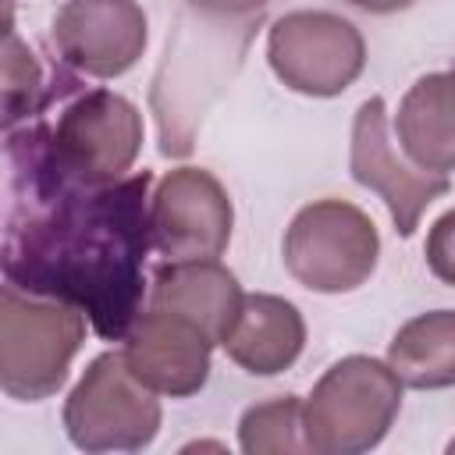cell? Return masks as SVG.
I'll use <instances>...</instances> for the list:
<instances>
[{
  "mask_svg": "<svg viewBox=\"0 0 455 455\" xmlns=\"http://www.w3.org/2000/svg\"><path fill=\"white\" fill-rule=\"evenodd\" d=\"M395 132L402 153L434 174L455 171V96L448 85V71H430L409 85L398 103Z\"/></svg>",
  "mask_w": 455,
  "mask_h": 455,
  "instance_id": "cell-14",
  "label": "cell"
},
{
  "mask_svg": "<svg viewBox=\"0 0 455 455\" xmlns=\"http://www.w3.org/2000/svg\"><path fill=\"white\" fill-rule=\"evenodd\" d=\"M57 167L82 185H107L132 171L142 149V114L114 89H85L46 124Z\"/></svg>",
  "mask_w": 455,
  "mask_h": 455,
  "instance_id": "cell-6",
  "label": "cell"
},
{
  "mask_svg": "<svg viewBox=\"0 0 455 455\" xmlns=\"http://www.w3.org/2000/svg\"><path fill=\"white\" fill-rule=\"evenodd\" d=\"M423 256H427L430 274L455 288V210H448V213H441L434 220Z\"/></svg>",
  "mask_w": 455,
  "mask_h": 455,
  "instance_id": "cell-18",
  "label": "cell"
},
{
  "mask_svg": "<svg viewBox=\"0 0 455 455\" xmlns=\"http://www.w3.org/2000/svg\"><path fill=\"white\" fill-rule=\"evenodd\" d=\"M213 341L192 320L149 306L124 334V359L132 373L167 398H188L210 380Z\"/></svg>",
  "mask_w": 455,
  "mask_h": 455,
  "instance_id": "cell-11",
  "label": "cell"
},
{
  "mask_svg": "<svg viewBox=\"0 0 455 455\" xmlns=\"http://www.w3.org/2000/svg\"><path fill=\"white\" fill-rule=\"evenodd\" d=\"M235 228L228 188L203 167H174L149 199L153 249L164 259H220Z\"/></svg>",
  "mask_w": 455,
  "mask_h": 455,
  "instance_id": "cell-9",
  "label": "cell"
},
{
  "mask_svg": "<svg viewBox=\"0 0 455 455\" xmlns=\"http://www.w3.org/2000/svg\"><path fill=\"white\" fill-rule=\"evenodd\" d=\"M387 363L405 387H455V309L419 313L402 323L387 345Z\"/></svg>",
  "mask_w": 455,
  "mask_h": 455,
  "instance_id": "cell-15",
  "label": "cell"
},
{
  "mask_svg": "<svg viewBox=\"0 0 455 455\" xmlns=\"http://www.w3.org/2000/svg\"><path fill=\"white\" fill-rule=\"evenodd\" d=\"M4 167V281L78 306L103 341H124L146 299L153 174L71 181L50 153L46 121L7 128Z\"/></svg>",
  "mask_w": 455,
  "mask_h": 455,
  "instance_id": "cell-1",
  "label": "cell"
},
{
  "mask_svg": "<svg viewBox=\"0 0 455 455\" xmlns=\"http://www.w3.org/2000/svg\"><path fill=\"white\" fill-rule=\"evenodd\" d=\"M64 64L89 78H117L146 53V11L135 0H68L50 28Z\"/></svg>",
  "mask_w": 455,
  "mask_h": 455,
  "instance_id": "cell-10",
  "label": "cell"
},
{
  "mask_svg": "<svg viewBox=\"0 0 455 455\" xmlns=\"http://www.w3.org/2000/svg\"><path fill=\"white\" fill-rule=\"evenodd\" d=\"M242 299L245 291L238 277L220 259H164L149 284V306L192 320L213 345H224L238 320Z\"/></svg>",
  "mask_w": 455,
  "mask_h": 455,
  "instance_id": "cell-12",
  "label": "cell"
},
{
  "mask_svg": "<svg viewBox=\"0 0 455 455\" xmlns=\"http://www.w3.org/2000/svg\"><path fill=\"white\" fill-rule=\"evenodd\" d=\"M281 256L302 288L341 295L366 284L377 270L380 235L359 206L345 199H316L291 217Z\"/></svg>",
  "mask_w": 455,
  "mask_h": 455,
  "instance_id": "cell-4",
  "label": "cell"
},
{
  "mask_svg": "<svg viewBox=\"0 0 455 455\" xmlns=\"http://www.w3.org/2000/svg\"><path fill=\"white\" fill-rule=\"evenodd\" d=\"M348 4L359 7V11H366V14H395V11L412 7L416 0H348Z\"/></svg>",
  "mask_w": 455,
  "mask_h": 455,
  "instance_id": "cell-20",
  "label": "cell"
},
{
  "mask_svg": "<svg viewBox=\"0 0 455 455\" xmlns=\"http://www.w3.org/2000/svg\"><path fill=\"white\" fill-rule=\"evenodd\" d=\"M302 398L281 395L259 405H249L238 419V444L245 455H295L309 451Z\"/></svg>",
  "mask_w": 455,
  "mask_h": 455,
  "instance_id": "cell-16",
  "label": "cell"
},
{
  "mask_svg": "<svg viewBox=\"0 0 455 455\" xmlns=\"http://www.w3.org/2000/svg\"><path fill=\"white\" fill-rule=\"evenodd\" d=\"M402 380L391 363L373 355H345L338 359L309 391L302 405L306 444L316 455H359L377 448L398 409H402Z\"/></svg>",
  "mask_w": 455,
  "mask_h": 455,
  "instance_id": "cell-3",
  "label": "cell"
},
{
  "mask_svg": "<svg viewBox=\"0 0 455 455\" xmlns=\"http://www.w3.org/2000/svg\"><path fill=\"white\" fill-rule=\"evenodd\" d=\"M448 85H451V96H455V68L448 71Z\"/></svg>",
  "mask_w": 455,
  "mask_h": 455,
  "instance_id": "cell-21",
  "label": "cell"
},
{
  "mask_svg": "<svg viewBox=\"0 0 455 455\" xmlns=\"http://www.w3.org/2000/svg\"><path fill=\"white\" fill-rule=\"evenodd\" d=\"M160 398L124 352L96 355L64 402V430L82 451H142L160 430Z\"/></svg>",
  "mask_w": 455,
  "mask_h": 455,
  "instance_id": "cell-5",
  "label": "cell"
},
{
  "mask_svg": "<svg viewBox=\"0 0 455 455\" xmlns=\"http://www.w3.org/2000/svg\"><path fill=\"white\" fill-rule=\"evenodd\" d=\"M267 60L274 75L302 96H341L366 68L363 32L331 11L281 14L267 32Z\"/></svg>",
  "mask_w": 455,
  "mask_h": 455,
  "instance_id": "cell-7",
  "label": "cell"
},
{
  "mask_svg": "<svg viewBox=\"0 0 455 455\" xmlns=\"http://www.w3.org/2000/svg\"><path fill=\"white\" fill-rule=\"evenodd\" d=\"M75 82L68 78L60 89H71ZM60 89H50L43 82V68L36 53L21 43V36L11 25V7H7V28H4V128H18V121L36 117Z\"/></svg>",
  "mask_w": 455,
  "mask_h": 455,
  "instance_id": "cell-17",
  "label": "cell"
},
{
  "mask_svg": "<svg viewBox=\"0 0 455 455\" xmlns=\"http://www.w3.org/2000/svg\"><path fill=\"white\" fill-rule=\"evenodd\" d=\"M196 11L203 14H217V18H245V14H256L267 0H188Z\"/></svg>",
  "mask_w": 455,
  "mask_h": 455,
  "instance_id": "cell-19",
  "label": "cell"
},
{
  "mask_svg": "<svg viewBox=\"0 0 455 455\" xmlns=\"http://www.w3.org/2000/svg\"><path fill=\"white\" fill-rule=\"evenodd\" d=\"M85 313L60 299L28 295L14 284L0 291V387L18 402H43L68 380L85 341Z\"/></svg>",
  "mask_w": 455,
  "mask_h": 455,
  "instance_id": "cell-2",
  "label": "cell"
},
{
  "mask_svg": "<svg viewBox=\"0 0 455 455\" xmlns=\"http://www.w3.org/2000/svg\"><path fill=\"white\" fill-rule=\"evenodd\" d=\"M448 451H455V437H451V444H448Z\"/></svg>",
  "mask_w": 455,
  "mask_h": 455,
  "instance_id": "cell-22",
  "label": "cell"
},
{
  "mask_svg": "<svg viewBox=\"0 0 455 455\" xmlns=\"http://www.w3.org/2000/svg\"><path fill=\"white\" fill-rule=\"evenodd\" d=\"M306 345V320L302 313L267 291H252L242 299L238 320L224 338V352L231 363H238L252 377H274L284 373Z\"/></svg>",
  "mask_w": 455,
  "mask_h": 455,
  "instance_id": "cell-13",
  "label": "cell"
},
{
  "mask_svg": "<svg viewBox=\"0 0 455 455\" xmlns=\"http://www.w3.org/2000/svg\"><path fill=\"white\" fill-rule=\"evenodd\" d=\"M348 171L363 188H370L384 199V206L395 220V231L402 238H412L427 206L451 188L448 174L423 171L405 153L395 149L391 128H387V103L380 96L363 100L352 117Z\"/></svg>",
  "mask_w": 455,
  "mask_h": 455,
  "instance_id": "cell-8",
  "label": "cell"
}]
</instances>
